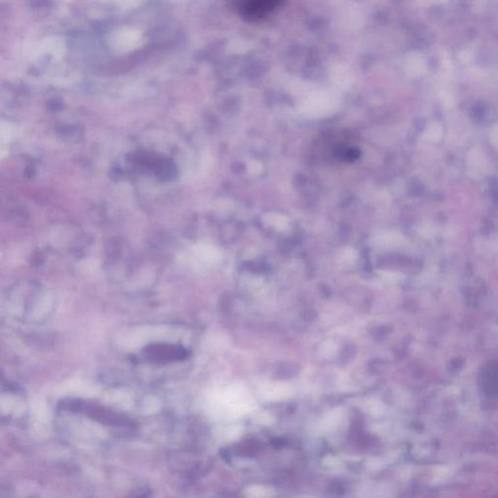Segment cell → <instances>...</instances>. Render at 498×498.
Instances as JSON below:
<instances>
[{
	"instance_id": "6da1fadb",
	"label": "cell",
	"mask_w": 498,
	"mask_h": 498,
	"mask_svg": "<svg viewBox=\"0 0 498 498\" xmlns=\"http://www.w3.org/2000/svg\"><path fill=\"white\" fill-rule=\"evenodd\" d=\"M144 353L149 360L156 361V362L182 360L187 356V352L180 345L167 344L149 345L144 350Z\"/></svg>"
},
{
	"instance_id": "3957f363",
	"label": "cell",
	"mask_w": 498,
	"mask_h": 498,
	"mask_svg": "<svg viewBox=\"0 0 498 498\" xmlns=\"http://www.w3.org/2000/svg\"><path fill=\"white\" fill-rule=\"evenodd\" d=\"M361 152L355 147H340L335 151V156L345 162H353L360 158Z\"/></svg>"
},
{
	"instance_id": "7a4b0ae2",
	"label": "cell",
	"mask_w": 498,
	"mask_h": 498,
	"mask_svg": "<svg viewBox=\"0 0 498 498\" xmlns=\"http://www.w3.org/2000/svg\"><path fill=\"white\" fill-rule=\"evenodd\" d=\"M280 2L278 1H252L249 4L242 5L239 8V12L242 17L245 19L255 20L261 19V18L267 16L269 13L277 9L280 6Z\"/></svg>"
}]
</instances>
